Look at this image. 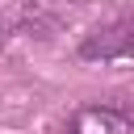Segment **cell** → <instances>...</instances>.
<instances>
[{
    "instance_id": "cell-1",
    "label": "cell",
    "mask_w": 134,
    "mask_h": 134,
    "mask_svg": "<svg viewBox=\"0 0 134 134\" xmlns=\"http://www.w3.org/2000/svg\"><path fill=\"white\" fill-rule=\"evenodd\" d=\"M80 59L84 63H126V59H134V17H117V21L96 25L80 42Z\"/></svg>"
},
{
    "instance_id": "cell-2",
    "label": "cell",
    "mask_w": 134,
    "mask_h": 134,
    "mask_svg": "<svg viewBox=\"0 0 134 134\" xmlns=\"http://www.w3.org/2000/svg\"><path fill=\"white\" fill-rule=\"evenodd\" d=\"M67 134H134V117L117 105H88L71 117Z\"/></svg>"
}]
</instances>
